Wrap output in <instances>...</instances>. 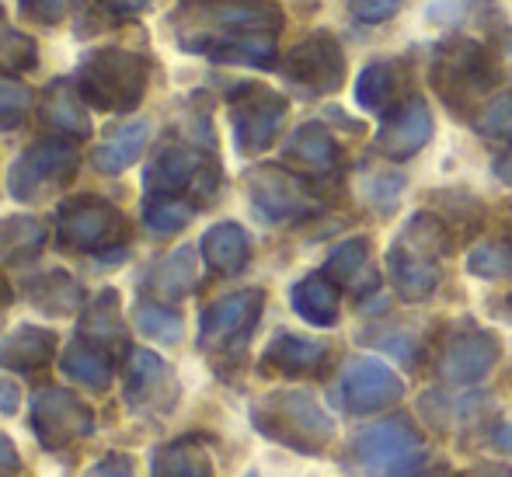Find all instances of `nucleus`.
I'll return each instance as SVG.
<instances>
[{
    "label": "nucleus",
    "instance_id": "obj_1",
    "mask_svg": "<svg viewBox=\"0 0 512 477\" xmlns=\"http://www.w3.org/2000/svg\"><path fill=\"white\" fill-rule=\"evenodd\" d=\"M450 244L453 234L443 223V216L418 209L401 223L398 237L387 248V276H391L398 300L422 303L436 293L439 279H443L439 258L450 251Z\"/></svg>",
    "mask_w": 512,
    "mask_h": 477
},
{
    "label": "nucleus",
    "instance_id": "obj_2",
    "mask_svg": "<svg viewBox=\"0 0 512 477\" xmlns=\"http://www.w3.org/2000/svg\"><path fill=\"white\" fill-rule=\"evenodd\" d=\"M251 425L262 439L304 457H321L335 439V418L310 390L283 387L251 404Z\"/></svg>",
    "mask_w": 512,
    "mask_h": 477
},
{
    "label": "nucleus",
    "instance_id": "obj_3",
    "mask_svg": "<svg viewBox=\"0 0 512 477\" xmlns=\"http://www.w3.org/2000/svg\"><path fill=\"white\" fill-rule=\"evenodd\" d=\"M429 460V446L408 415H387L349 439L345 464L356 477H411Z\"/></svg>",
    "mask_w": 512,
    "mask_h": 477
},
{
    "label": "nucleus",
    "instance_id": "obj_4",
    "mask_svg": "<svg viewBox=\"0 0 512 477\" xmlns=\"http://www.w3.org/2000/svg\"><path fill=\"white\" fill-rule=\"evenodd\" d=\"M53 237L70 255L119 258L129 241V220L112 199L74 195V199L60 202V209H56Z\"/></svg>",
    "mask_w": 512,
    "mask_h": 477
},
{
    "label": "nucleus",
    "instance_id": "obj_5",
    "mask_svg": "<svg viewBox=\"0 0 512 477\" xmlns=\"http://www.w3.org/2000/svg\"><path fill=\"white\" fill-rule=\"evenodd\" d=\"M150 63L147 56L129 49H91L77 67V88L88 105L102 112H133L147 95Z\"/></svg>",
    "mask_w": 512,
    "mask_h": 477
},
{
    "label": "nucleus",
    "instance_id": "obj_6",
    "mask_svg": "<svg viewBox=\"0 0 512 477\" xmlns=\"http://www.w3.org/2000/svg\"><path fill=\"white\" fill-rule=\"evenodd\" d=\"M499 77L495 56L474 39H450L432 53L429 81L446 108L457 115H467V108L478 105V98H485Z\"/></svg>",
    "mask_w": 512,
    "mask_h": 477
},
{
    "label": "nucleus",
    "instance_id": "obj_7",
    "mask_svg": "<svg viewBox=\"0 0 512 477\" xmlns=\"http://www.w3.org/2000/svg\"><path fill=\"white\" fill-rule=\"evenodd\" d=\"M81 171V154L70 136H46L35 140L18 154V161L7 171V192L18 202H42L60 189H67Z\"/></svg>",
    "mask_w": 512,
    "mask_h": 477
},
{
    "label": "nucleus",
    "instance_id": "obj_8",
    "mask_svg": "<svg viewBox=\"0 0 512 477\" xmlns=\"http://www.w3.org/2000/svg\"><path fill=\"white\" fill-rule=\"evenodd\" d=\"M265 310V289H237L206 303L199 314V349L213 359H237L248 349Z\"/></svg>",
    "mask_w": 512,
    "mask_h": 477
},
{
    "label": "nucleus",
    "instance_id": "obj_9",
    "mask_svg": "<svg viewBox=\"0 0 512 477\" xmlns=\"http://www.w3.org/2000/svg\"><path fill=\"white\" fill-rule=\"evenodd\" d=\"M147 195H182L196 206H206L220 189V164L189 143H168L143 171Z\"/></svg>",
    "mask_w": 512,
    "mask_h": 477
},
{
    "label": "nucleus",
    "instance_id": "obj_10",
    "mask_svg": "<svg viewBox=\"0 0 512 477\" xmlns=\"http://www.w3.org/2000/svg\"><path fill=\"white\" fill-rule=\"evenodd\" d=\"M28 429L42 450L60 453L95 432V411L67 387H39L28 404Z\"/></svg>",
    "mask_w": 512,
    "mask_h": 477
},
{
    "label": "nucleus",
    "instance_id": "obj_11",
    "mask_svg": "<svg viewBox=\"0 0 512 477\" xmlns=\"http://www.w3.org/2000/svg\"><path fill=\"white\" fill-rule=\"evenodd\" d=\"M401 397H405V380L377 356L349 359L328 390V401L342 415H377L394 408Z\"/></svg>",
    "mask_w": 512,
    "mask_h": 477
},
{
    "label": "nucleus",
    "instance_id": "obj_12",
    "mask_svg": "<svg viewBox=\"0 0 512 477\" xmlns=\"http://www.w3.org/2000/svg\"><path fill=\"white\" fill-rule=\"evenodd\" d=\"M248 199L251 209L262 223L269 227H290L307 216L317 213V195L314 189L297 175L293 168H279V164H262L248 175Z\"/></svg>",
    "mask_w": 512,
    "mask_h": 477
},
{
    "label": "nucleus",
    "instance_id": "obj_13",
    "mask_svg": "<svg viewBox=\"0 0 512 477\" xmlns=\"http://www.w3.org/2000/svg\"><path fill=\"white\" fill-rule=\"evenodd\" d=\"M286 112H290V105H286V98L279 91L262 88V84H244L230 98V126H234L237 154H265L283 133Z\"/></svg>",
    "mask_w": 512,
    "mask_h": 477
},
{
    "label": "nucleus",
    "instance_id": "obj_14",
    "mask_svg": "<svg viewBox=\"0 0 512 477\" xmlns=\"http://www.w3.org/2000/svg\"><path fill=\"white\" fill-rule=\"evenodd\" d=\"M178 377L157 352L133 349L126 363V387H122V401L133 415L140 418H168L178 408Z\"/></svg>",
    "mask_w": 512,
    "mask_h": 477
},
{
    "label": "nucleus",
    "instance_id": "obj_15",
    "mask_svg": "<svg viewBox=\"0 0 512 477\" xmlns=\"http://www.w3.org/2000/svg\"><path fill=\"white\" fill-rule=\"evenodd\" d=\"M283 74L304 95H335L345 81V53L335 35L317 28L286 53Z\"/></svg>",
    "mask_w": 512,
    "mask_h": 477
},
{
    "label": "nucleus",
    "instance_id": "obj_16",
    "mask_svg": "<svg viewBox=\"0 0 512 477\" xmlns=\"http://www.w3.org/2000/svg\"><path fill=\"white\" fill-rule=\"evenodd\" d=\"M502 356V342L495 331L485 328H464L453 331L450 342L443 345L436 359V377L446 387H471V383L485 380L495 370Z\"/></svg>",
    "mask_w": 512,
    "mask_h": 477
},
{
    "label": "nucleus",
    "instance_id": "obj_17",
    "mask_svg": "<svg viewBox=\"0 0 512 477\" xmlns=\"http://www.w3.org/2000/svg\"><path fill=\"white\" fill-rule=\"evenodd\" d=\"M432 129L436 126H432V112L425 105V98L411 95L384 119L373 147L384 157H391V161H408V157H415L432 140Z\"/></svg>",
    "mask_w": 512,
    "mask_h": 477
},
{
    "label": "nucleus",
    "instance_id": "obj_18",
    "mask_svg": "<svg viewBox=\"0 0 512 477\" xmlns=\"http://www.w3.org/2000/svg\"><path fill=\"white\" fill-rule=\"evenodd\" d=\"M331 359V345L321 338L293 335V331H279L262 352V373L269 377H314L324 370V363Z\"/></svg>",
    "mask_w": 512,
    "mask_h": 477
},
{
    "label": "nucleus",
    "instance_id": "obj_19",
    "mask_svg": "<svg viewBox=\"0 0 512 477\" xmlns=\"http://www.w3.org/2000/svg\"><path fill=\"white\" fill-rule=\"evenodd\" d=\"M185 53H203L216 63H237V67H276V32H234L209 35L185 46Z\"/></svg>",
    "mask_w": 512,
    "mask_h": 477
},
{
    "label": "nucleus",
    "instance_id": "obj_20",
    "mask_svg": "<svg viewBox=\"0 0 512 477\" xmlns=\"http://www.w3.org/2000/svg\"><path fill=\"white\" fill-rule=\"evenodd\" d=\"M283 161H286V168H293L297 175L324 178L338 168L342 150H338L335 136H331L321 122H304V126L293 129L290 140L283 143Z\"/></svg>",
    "mask_w": 512,
    "mask_h": 477
},
{
    "label": "nucleus",
    "instance_id": "obj_21",
    "mask_svg": "<svg viewBox=\"0 0 512 477\" xmlns=\"http://www.w3.org/2000/svg\"><path fill=\"white\" fill-rule=\"evenodd\" d=\"M56 345H60V338H56L53 328L21 324L0 342V370L18 373V377H35L53 363Z\"/></svg>",
    "mask_w": 512,
    "mask_h": 477
},
{
    "label": "nucleus",
    "instance_id": "obj_22",
    "mask_svg": "<svg viewBox=\"0 0 512 477\" xmlns=\"http://www.w3.org/2000/svg\"><path fill=\"white\" fill-rule=\"evenodd\" d=\"M21 296L49 317H70L88 303L84 300V286L63 269L35 272V276L21 279Z\"/></svg>",
    "mask_w": 512,
    "mask_h": 477
},
{
    "label": "nucleus",
    "instance_id": "obj_23",
    "mask_svg": "<svg viewBox=\"0 0 512 477\" xmlns=\"http://www.w3.org/2000/svg\"><path fill=\"white\" fill-rule=\"evenodd\" d=\"M199 255L216 276H237L251 262V234L234 220L213 223L199 241Z\"/></svg>",
    "mask_w": 512,
    "mask_h": 477
},
{
    "label": "nucleus",
    "instance_id": "obj_24",
    "mask_svg": "<svg viewBox=\"0 0 512 477\" xmlns=\"http://www.w3.org/2000/svg\"><path fill=\"white\" fill-rule=\"evenodd\" d=\"M115 366H119V356H115V352H108L105 345L88 342V338H81V335H77L60 356V370L74 383L95 390V394H102V390L112 387Z\"/></svg>",
    "mask_w": 512,
    "mask_h": 477
},
{
    "label": "nucleus",
    "instance_id": "obj_25",
    "mask_svg": "<svg viewBox=\"0 0 512 477\" xmlns=\"http://www.w3.org/2000/svg\"><path fill=\"white\" fill-rule=\"evenodd\" d=\"M324 276L331 279L338 289L349 293H370L377 286V272H373L370 258V241L366 237H349V241L335 244L324 258Z\"/></svg>",
    "mask_w": 512,
    "mask_h": 477
},
{
    "label": "nucleus",
    "instance_id": "obj_26",
    "mask_svg": "<svg viewBox=\"0 0 512 477\" xmlns=\"http://www.w3.org/2000/svg\"><path fill=\"white\" fill-rule=\"evenodd\" d=\"M88 101H84L77 81L60 77V81L49 84L46 91V105H42V122H46L53 133L70 136V140H84L91 136V115H88Z\"/></svg>",
    "mask_w": 512,
    "mask_h": 477
},
{
    "label": "nucleus",
    "instance_id": "obj_27",
    "mask_svg": "<svg viewBox=\"0 0 512 477\" xmlns=\"http://www.w3.org/2000/svg\"><path fill=\"white\" fill-rule=\"evenodd\" d=\"M196 286H199V251L192 244L168 251L147 276V289L154 293V300L164 303L185 300Z\"/></svg>",
    "mask_w": 512,
    "mask_h": 477
},
{
    "label": "nucleus",
    "instance_id": "obj_28",
    "mask_svg": "<svg viewBox=\"0 0 512 477\" xmlns=\"http://www.w3.org/2000/svg\"><path fill=\"white\" fill-rule=\"evenodd\" d=\"M81 338L88 342L105 345L108 352L122 359V352H133L126 342V324H122V310H119V293L115 289H102L91 303H84L81 310Z\"/></svg>",
    "mask_w": 512,
    "mask_h": 477
},
{
    "label": "nucleus",
    "instance_id": "obj_29",
    "mask_svg": "<svg viewBox=\"0 0 512 477\" xmlns=\"http://www.w3.org/2000/svg\"><path fill=\"white\" fill-rule=\"evenodd\" d=\"M150 477H216V471L203 439L182 436L150 453Z\"/></svg>",
    "mask_w": 512,
    "mask_h": 477
},
{
    "label": "nucleus",
    "instance_id": "obj_30",
    "mask_svg": "<svg viewBox=\"0 0 512 477\" xmlns=\"http://www.w3.org/2000/svg\"><path fill=\"white\" fill-rule=\"evenodd\" d=\"M49 227L39 216H4L0 220V262L4 265H28L46 251Z\"/></svg>",
    "mask_w": 512,
    "mask_h": 477
},
{
    "label": "nucleus",
    "instance_id": "obj_31",
    "mask_svg": "<svg viewBox=\"0 0 512 477\" xmlns=\"http://www.w3.org/2000/svg\"><path fill=\"white\" fill-rule=\"evenodd\" d=\"M401 84H405V67L398 60H373L363 67L356 81V101L363 112L384 115L391 105H398Z\"/></svg>",
    "mask_w": 512,
    "mask_h": 477
},
{
    "label": "nucleus",
    "instance_id": "obj_32",
    "mask_svg": "<svg viewBox=\"0 0 512 477\" xmlns=\"http://www.w3.org/2000/svg\"><path fill=\"white\" fill-rule=\"evenodd\" d=\"M150 140V122L147 119H133L122 122V126L112 129V136L95 150V168L102 175H122L126 168H133L140 161L143 147Z\"/></svg>",
    "mask_w": 512,
    "mask_h": 477
},
{
    "label": "nucleus",
    "instance_id": "obj_33",
    "mask_svg": "<svg viewBox=\"0 0 512 477\" xmlns=\"http://www.w3.org/2000/svg\"><path fill=\"white\" fill-rule=\"evenodd\" d=\"M290 303L314 328H331L338 321V286L324 272H310L300 283H293Z\"/></svg>",
    "mask_w": 512,
    "mask_h": 477
},
{
    "label": "nucleus",
    "instance_id": "obj_34",
    "mask_svg": "<svg viewBox=\"0 0 512 477\" xmlns=\"http://www.w3.org/2000/svg\"><path fill=\"white\" fill-rule=\"evenodd\" d=\"M196 202L182 199V195H147L143 199V227L154 237H175L196 216Z\"/></svg>",
    "mask_w": 512,
    "mask_h": 477
},
{
    "label": "nucleus",
    "instance_id": "obj_35",
    "mask_svg": "<svg viewBox=\"0 0 512 477\" xmlns=\"http://www.w3.org/2000/svg\"><path fill=\"white\" fill-rule=\"evenodd\" d=\"M133 324L143 338L161 342V345L182 342V331H185L182 314H178L175 307H168L164 300H143L140 307L133 310Z\"/></svg>",
    "mask_w": 512,
    "mask_h": 477
},
{
    "label": "nucleus",
    "instance_id": "obj_36",
    "mask_svg": "<svg viewBox=\"0 0 512 477\" xmlns=\"http://www.w3.org/2000/svg\"><path fill=\"white\" fill-rule=\"evenodd\" d=\"M467 272L474 279H512V237H485L467 251Z\"/></svg>",
    "mask_w": 512,
    "mask_h": 477
},
{
    "label": "nucleus",
    "instance_id": "obj_37",
    "mask_svg": "<svg viewBox=\"0 0 512 477\" xmlns=\"http://www.w3.org/2000/svg\"><path fill=\"white\" fill-rule=\"evenodd\" d=\"M35 63H39V46H35V39L7 25L4 11H0V74L21 77V74H28Z\"/></svg>",
    "mask_w": 512,
    "mask_h": 477
},
{
    "label": "nucleus",
    "instance_id": "obj_38",
    "mask_svg": "<svg viewBox=\"0 0 512 477\" xmlns=\"http://www.w3.org/2000/svg\"><path fill=\"white\" fill-rule=\"evenodd\" d=\"M28 108H32V91L21 81L0 77V133L18 129L28 119Z\"/></svg>",
    "mask_w": 512,
    "mask_h": 477
},
{
    "label": "nucleus",
    "instance_id": "obj_39",
    "mask_svg": "<svg viewBox=\"0 0 512 477\" xmlns=\"http://www.w3.org/2000/svg\"><path fill=\"white\" fill-rule=\"evenodd\" d=\"M478 133L488 136V140H502V143H512V91L506 95L492 98L478 115Z\"/></svg>",
    "mask_w": 512,
    "mask_h": 477
},
{
    "label": "nucleus",
    "instance_id": "obj_40",
    "mask_svg": "<svg viewBox=\"0 0 512 477\" xmlns=\"http://www.w3.org/2000/svg\"><path fill=\"white\" fill-rule=\"evenodd\" d=\"M363 342L377 345V349H384L387 356L401 359V363H405V366H415V359H418V342H415V335H411V331H405V328L366 331Z\"/></svg>",
    "mask_w": 512,
    "mask_h": 477
},
{
    "label": "nucleus",
    "instance_id": "obj_41",
    "mask_svg": "<svg viewBox=\"0 0 512 477\" xmlns=\"http://www.w3.org/2000/svg\"><path fill=\"white\" fill-rule=\"evenodd\" d=\"M401 192H405V178L398 171H380V175L366 178V202L380 213H394Z\"/></svg>",
    "mask_w": 512,
    "mask_h": 477
},
{
    "label": "nucleus",
    "instance_id": "obj_42",
    "mask_svg": "<svg viewBox=\"0 0 512 477\" xmlns=\"http://www.w3.org/2000/svg\"><path fill=\"white\" fill-rule=\"evenodd\" d=\"M418 411H422V418L429 422V429L450 432L453 415L460 411V404H453L450 397L439 394V390H429V394H422V401H418Z\"/></svg>",
    "mask_w": 512,
    "mask_h": 477
},
{
    "label": "nucleus",
    "instance_id": "obj_43",
    "mask_svg": "<svg viewBox=\"0 0 512 477\" xmlns=\"http://www.w3.org/2000/svg\"><path fill=\"white\" fill-rule=\"evenodd\" d=\"M21 14H28L32 21H42V25H60L70 11H74L77 0H18Z\"/></svg>",
    "mask_w": 512,
    "mask_h": 477
},
{
    "label": "nucleus",
    "instance_id": "obj_44",
    "mask_svg": "<svg viewBox=\"0 0 512 477\" xmlns=\"http://www.w3.org/2000/svg\"><path fill=\"white\" fill-rule=\"evenodd\" d=\"M349 11L363 25H384V21H391L401 11V0H352Z\"/></svg>",
    "mask_w": 512,
    "mask_h": 477
},
{
    "label": "nucleus",
    "instance_id": "obj_45",
    "mask_svg": "<svg viewBox=\"0 0 512 477\" xmlns=\"http://www.w3.org/2000/svg\"><path fill=\"white\" fill-rule=\"evenodd\" d=\"M81 477H136L133 457L122 450H108L105 457H98Z\"/></svg>",
    "mask_w": 512,
    "mask_h": 477
},
{
    "label": "nucleus",
    "instance_id": "obj_46",
    "mask_svg": "<svg viewBox=\"0 0 512 477\" xmlns=\"http://www.w3.org/2000/svg\"><path fill=\"white\" fill-rule=\"evenodd\" d=\"M467 11V0H436V4L429 7V18L436 21V25H450V21L464 18Z\"/></svg>",
    "mask_w": 512,
    "mask_h": 477
},
{
    "label": "nucleus",
    "instance_id": "obj_47",
    "mask_svg": "<svg viewBox=\"0 0 512 477\" xmlns=\"http://www.w3.org/2000/svg\"><path fill=\"white\" fill-rule=\"evenodd\" d=\"M485 314L492 317V321H499V324H506V328H512V289H509V293L488 296Z\"/></svg>",
    "mask_w": 512,
    "mask_h": 477
},
{
    "label": "nucleus",
    "instance_id": "obj_48",
    "mask_svg": "<svg viewBox=\"0 0 512 477\" xmlns=\"http://www.w3.org/2000/svg\"><path fill=\"white\" fill-rule=\"evenodd\" d=\"M18 408H21V390H18V383L0 377V415L11 418V415H18Z\"/></svg>",
    "mask_w": 512,
    "mask_h": 477
},
{
    "label": "nucleus",
    "instance_id": "obj_49",
    "mask_svg": "<svg viewBox=\"0 0 512 477\" xmlns=\"http://www.w3.org/2000/svg\"><path fill=\"white\" fill-rule=\"evenodd\" d=\"M0 471L7 474H18L21 471V453L14 446V439L7 432H0Z\"/></svg>",
    "mask_w": 512,
    "mask_h": 477
},
{
    "label": "nucleus",
    "instance_id": "obj_50",
    "mask_svg": "<svg viewBox=\"0 0 512 477\" xmlns=\"http://www.w3.org/2000/svg\"><path fill=\"white\" fill-rule=\"evenodd\" d=\"M488 443H492L495 453H502V457H512V425H495L492 436H488Z\"/></svg>",
    "mask_w": 512,
    "mask_h": 477
},
{
    "label": "nucleus",
    "instance_id": "obj_51",
    "mask_svg": "<svg viewBox=\"0 0 512 477\" xmlns=\"http://www.w3.org/2000/svg\"><path fill=\"white\" fill-rule=\"evenodd\" d=\"M147 4H150V0H102L105 11L119 14V18H129V14H140Z\"/></svg>",
    "mask_w": 512,
    "mask_h": 477
},
{
    "label": "nucleus",
    "instance_id": "obj_52",
    "mask_svg": "<svg viewBox=\"0 0 512 477\" xmlns=\"http://www.w3.org/2000/svg\"><path fill=\"white\" fill-rule=\"evenodd\" d=\"M492 171H495V178H499V182L512 185V154H502V157H495Z\"/></svg>",
    "mask_w": 512,
    "mask_h": 477
},
{
    "label": "nucleus",
    "instance_id": "obj_53",
    "mask_svg": "<svg viewBox=\"0 0 512 477\" xmlns=\"http://www.w3.org/2000/svg\"><path fill=\"white\" fill-rule=\"evenodd\" d=\"M471 477H512V467H506V464H481V467H474Z\"/></svg>",
    "mask_w": 512,
    "mask_h": 477
},
{
    "label": "nucleus",
    "instance_id": "obj_54",
    "mask_svg": "<svg viewBox=\"0 0 512 477\" xmlns=\"http://www.w3.org/2000/svg\"><path fill=\"white\" fill-rule=\"evenodd\" d=\"M11 300H14V289H11V283L4 279V272H0V307H7Z\"/></svg>",
    "mask_w": 512,
    "mask_h": 477
},
{
    "label": "nucleus",
    "instance_id": "obj_55",
    "mask_svg": "<svg viewBox=\"0 0 512 477\" xmlns=\"http://www.w3.org/2000/svg\"><path fill=\"white\" fill-rule=\"evenodd\" d=\"M0 477H14V474H7V471H0Z\"/></svg>",
    "mask_w": 512,
    "mask_h": 477
}]
</instances>
